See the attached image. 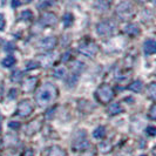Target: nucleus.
<instances>
[{
  "instance_id": "f257e3e1",
  "label": "nucleus",
  "mask_w": 156,
  "mask_h": 156,
  "mask_svg": "<svg viewBox=\"0 0 156 156\" xmlns=\"http://www.w3.org/2000/svg\"><path fill=\"white\" fill-rule=\"evenodd\" d=\"M56 98V89L52 83H45L37 93V102L44 107L49 105Z\"/></svg>"
},
{
  "instance_id": "f03ea898",
  "label": "nucleus",
  "mask_w": 156,
  "mask_h": 156,
  "mask_svg": "<svg viewBox=\"0 0 156 156\" xmlns=\"http://www.w3.org/2000/svg\"><path fill=\"white\" fill-rule=\"evenodd\" d=\"M116 14L123 20L129 19L133 14V5L128 1H123V2L119 4L116 7Z\"/></svg>"
},
{
  "instance_id": "7ed1b4c3",
  "label": "nucleus",
  "mask_w": 156,
  "mask_h": 156,
  "mask_svg": "<svg viewBox=\"0 0 156 156\" xmlns=\"http://www.w3.org/2000/svg\"><path fill=\"white\" fill-rule=\"evenodd\" d=\"M98 34H100L102 37H107V35H110L113 34V32L115 31V23L113 21H102L101 23L98 25Z\"/></svg>"
},
{
  "instance_id": "20e7f679",
  "label": "nucleus",
  "mask_w": 156,
  "mask_h": 156,
  "mask_svg": "<svg viewBox=\"0 0 156 156\" xmlns=\"http://www.w3.org/2000/svg\"><path fill=\"white\" fill-rule=\"evenodd\" d=\"M98 98L103 103H107L114 98V92H113V89L109 86L103 85V86L98 89Z\"/></svg>"
},
{
  "instance_id": "39448f33",
  "label": "nucleus",
  "mask_w": 156,
  "mask_h": 156,
  "mask_svg": "<svg viewBox=\"0 0 156 156\" xmlns=\"http://www.w3.org/2000/svg\"><path fill=\"white\" fill-rule=\"evenodd\" d=\"M79 52L86 56H94L98 53V46L93 42H83L79 46Z\"/></svg>"
},
{
  "instance_id": "423d86ee",
  "label": "nucleus",
  "mask_w": 156,
  "mask_h": 156,
  "mask_svg": "<svg viewBox=\"0 0 156 156\" xmlns=\"http://www.w3.org/2000/svg\"><path fill=\"white\" fill-rule=\"evenodd\" d=\"M32 113V105L30 101H21L19 107H18V114L20 116H28Z\"/></svg>"
},
{
  "instance_id": "0eeeda50",
  "label": "nucleus",
  "mask_w": 156,
  "mask_h": 156,
  "mask_svg": "<svg viewBox=\"0 0 156 156\" xmlns=\"http://www.w3.org/2000/svg\"><path fill=\"white\" fill-rule=\"evenodd\" d=\"M56 45V38L54 37H47V38H44L39 41L38 46L42 49H51Z\"/></svg>"
},
{
  "instance_id": "6e6552de",
  "label": "nucleus",
  "mask_w": 156,
  "mask_h": 156,
  "mask_svg": "<svg viewBox=\"0 0 156 156\" xmlns=\"http://www.w3.org/2000/svg\"><path fill=\"white\" fill-rule=\"evenodd\" d=\"M143 49H144V53L146 54H154L156 51V44L154 40L149 39L147 40L146 42H144V45H143Z\"/></svg>"
},
{
  "instance_id": "1a4fd4ad",
  "label": "nucleus",
  "mask_w": 156,
  "mask_h": 156,
  "mask_svg": "<svg viewBox=\"0 0 156 156\" xmlns=\"http://www.w3.org/2000/svg\"><path fill=\"white\" fill-rule=\"evenodd\" d=\"M41 23L44 25H54L56 23V16L53 13H44L41 16Z\"/></svg>"
},
{
  "instance_id": "9d476101",
  "label": "nucleus",
  "mask_w": 156,
  "mask_h": 156,
  "mask_svg": "<svg viewBox=\"0 0 156 156\" xmlns=\"http://www.w3.org/2000/svg\"><path fill=\"white\" fill-rule=\"evenodd\" d=\"M125 32L127 34H129V35H136V34L140 33V28H139V26L135 25V23H129V25L126 26Z\"/></svg>"
},
{
  "instance_id": "9b49d317",
  "label": "nucleus",
  "mask_w": 156,
  "mask_h": 156,
  "mask_svg": "<svg viewBox=\"0 0 156 156\" xmlns=\"http://www.w3.org/2000/svg\"><path fill=\"white\" fill-rule=\"evenodd\" d=\"M35 83H37V79L35 78L28 79V80L25 81L23 89H25V90H32V89L34 88V86H35Z\"/></svg>"
},
{
  "instance_id": "f8f14e48",
  "label": "nucleus",
  "mask_w": 156,
  "mask_h": 156,
  "mask_svg": "<svg viewBox=\"0 0 156 156\" xmlns=\"http://www.w3.org/2000/svg\"><path fill=\"white\" fill-rule=\"evenodd\" d=\"M128 88L130 90H133V92H141V89H142V82H141L140 80H136V81L132 82Z\"/></svg>"
},
{
  "instance_id": "ddd939ff",
  "label": "nucleus",
  "mask_w": 156,
  "mask_h": 156,
  "mask_svg": "<svg viewBox=\"0 0 156 156\" xmlns=\"http://www.w3.org/2000/svg\"><path fill=\"white\" fill-rule=\"evenodd\" d=\"M105 134H106V129L103 127H98L93 132V136L95 139H99L100 140V139H102L105 136Z\"/></svg>"
},
{
  "instance_id": "4468645a",
  "label": "nucleus",
  "mask_w": 156,
  "mask_h": 156,
  "mask_svg": "<svg viewBox=\"0 0 156 156\" xmlns=\"http://www.w3.org/2000/svg\"><path fill=\"white\" fill-rule=\"evenodd\" d=\"M121 110H122V108H121V106H120L119 103H112V105L109 106L108 112H109L112 115H115V114L121 113Z\"/></svg>"
},
{
  "instance_id": "2eb2a0df",
  "label": "nucleus",
  "mask_w": 156,
  "mask_h": 156,
  "mask_svg": "<svg viewBox=\"0 0 156 156\" xmlns=\"http://www.w3.org/2000/svg\"><path fill=\"white\" fill-rule=\"evenodd\" d=\"M48 156H66L65 155V151L59 147H53L49 151V155Z\"/></svg>"
},
{
  "instance_id": "dca6fc26",
  "label": "nucleus",
  "mask_w": 156,
  "mask_h": 156,
  "mask_svg": "<svg viewBox=\"0 0 156 156\" xmlns=\"http://www.w3.org/2000/svg\"><path fill=\"white\" fill-rule=\"evenodd\" d=\"M1 63H2L4 67H11V66H13V65L16 63V59H14L13 56L9 55V56H6V58L2 60V62Z\"/></svg>"
},
{
  "instance_id": "f3484780",
  "label": "nucleus",
  "mask_w": 156,
  "mask_h": 156,
  "mask_svg": "<svg viewBox=\"0 0 156 156\" xmlns=\"http://www.w3.org/2000/svg\"><path fill=\"white\" fill-rule=\"evenodd\" d=\"M66 75V68L65 67H59L54 70V76L58 79H62Z\"/></svg>"
},
{
  "instance_id": "a211bd4d",
  "label": "nucleus",
  "mask_w": 156,
  "mask_h": 156,
  "mask_svg": "<svg viewBox=\"0 0 156 156\" xmlns=\"http://www.w3.org/2000/svg\"><path fill=\"white\" fill-rule=\"evenodd\" d=\"M85 69V63L81 62V61H75L73 63V70L78 72V73H81L82 70Z\"/></svg>"
},
{
  "instance_id": "6ab92c4d",
  "label": "nucleus",
  "mask_w": 156,
  "mask_h": 156,
  "mask_svg": "<svg viewBox=\"0 0 156 156\" xmlns=\"http://www.w3.org/2000/svg\"><path fill=\"white\" fill-rule=\"evenodd\" d=\"M62 23H63V25H65L66 27L70 26V25H72V23H73V16H72L70 13L65 14V16H63V19H62Z\"/></svg>"
},
{
  "instance_id": "aec40b11",
  "label": "nucleus",
  "mask_w": 156,
  "mask_h": 156,
  "mask_svg": "<svg viewBox=\"0 0 156 156\" xmlns=\"http://www.w3.org/2000/svg\"><path fill=\"white\" fill-rule=\"evenodd\" d=\"M108 2H106V1H98V2H95V7L98 8L99 11H106L107 8H108Z\"/></svg>"
},
{
  "instance_id": "412c9836",
  "label": "nucleus",
  "mask_w": 156,
  "mask_h": 156,
  "mask_svg": "<svg viewBox=\"0 0 156 156\" xmlns=\"http://www.w3.org/2000/svg\"><path fill=\"white\" fill-rule=\"evenodd\" d=\"M88 146H89L88 141H86V140L81 141L80 140L75 143V149H78V150H80V149H85V148H88Z\"/></svg>"
},
{
  "instance_id": "4be33fe9",
  "label": "nucleus",
  "mask_w": 156,
  "mask_h": 156,
  "mask_svg": "<svg viewBox=\"0 0 156 156\" xmlns=\"http://www.w3.org/2000/svg\"><path fill=\"white\" fill-rule=\"evenodd\" d=\"M20 18H21L23 20H30V19L32 18V12L31 11H28V9H25V11L21 12Z\"/></svg>"
},
{
  "instance_id": "5701e85b",
  "label": "nucleus",
  "mask_w": 156,
  "mask_h": 156,
  "mask_svg": "<svg viewBox=\"0 0 156 156\" xmlns=\"http://www.w3.org/2000/svg\"><path fill=\"white\" fill-rule=\"evenodd\" d=\"M148 93H149V96L151 98V99H154L155 98V83H151L148 88Z\"/></svg>"
},
{
  "instance_id": "b1692460",
  "label": "nucleus",
  "mask_w": 156,
  "mask_h": 156,
  "mask_svg": "<svg viewBox=\"0 0 156 156\" xmlns=\"http://www.w3.org/2000/svg\"><path fill=\"white\" fill-rule=\"evenodd\" d=\"M6 25V20H5V16L2 13H0V31H4Z\"/></svg>"
},
{
  "instance_id": "393cba45",
  "label": "nucleus",
  "mask_w": 156,
  "mask_h": 156,
  "mask_svg": "<svg viewBox=\"0 0 156 156\" xmlns=\"http://www.w3.org/2000/svg\"><path fill=\"white\" fill-rule=\"evenodd\" d=\"M8 126H9L11 128L16 129V128H19V127H20V123H19V122H14V121H11V122L8 123Z\"/></svg>"
},
{
  "instance_id": "a878e982",
  "label": "nucleus",
  "mask_w": 156,
  "mask_h": 156,
  "mask_svg": "<svg viewBox=\"0 0 156 156\" xmlns=\"http://www.w3.org/2000/svg\"><path fill=\"white\" fill-rule=\"evenodd\" d=\"M21 156H34V153H33V150H32V149H27V150H25V151H23Z\"/></svg>"
},
{
  "instance_id": "bb28decb",
  "label": "nucleus",
  "mask_w": 156,
  "mask_h": 156,
  "mask_svg": "<svg viewBox=\"0 0 156 156\" xmlns=\"http://www.w3.org/2000/svg\"><path fill=\"white\" fill-rule=\"evenodd\" d=\"M155 128L154 127H148L147 128V133L149 134V135H155Z\"/></svg>"
},
{
  "instance_id": "cd10ccee",
  "label": "nucleus",
  "mask_w": 156,
  "mask_h": 156,
  "mask_svg": "<svg viewBox=\"0 0 156 156\" xmlns=\"http://www.w3.org/2000/svg\"><path fill=\"white\" fill-rule=\"evenodd\" d=\"M155 109H156V107H155V105H154V106L151 107V109H150V117H151V119H155L156 117Z\"/></svg>"
},
{
  "instance_id": "c85d7f7f",
  "label": "nucleus",
  "mask_w": 156,
  "mask_h": 156,
  "mask_svg": "<svg viewBox=\"0 0 156 156\" xmlns=\"http://www.w3.org/2000/svg\"><path fill=\"white\" fill-rule=\"evenodd\" d=\"M38 67V65L35 62H30L28 63V66L26 67V69H33V68H37Z\"/></svg>"
},
{
  "instance_id": "c756f323",
  "label": "nucleus",
  "mask_w": 156,
  "mask_h": 156,
  "mask_svg": "<svg viewBox=\"0 0 156 156\" xmlns=\"http://www.w3.org/2000/svg\"><path fill=\"white\" fill-rule=\"evenodd\" d=\"M13 75H14V76H13V80H16V81H18L19 79L21 78V75H20V72H16V73H14Z\"/></svg>"
},
{
  "instance_id": "7c9ffc66",
  "label": "nucleus",
  "mask_w": 156,
  "mask_h": 156,
  "mask_svg": "<svg viewBox=\"0 0 156 156\" xmlns=\"http://www.w3.org/2000/svg\"><path fill=\"white\" fill-rule=\"evenodd\" d=\"M69 53H68V52H67V53H65V54H63V58H62V61H67V60H68V59H69Z\"/></svg>"
},
{
  "instance_id": "2f4dec72",
  "label": "nucleus",
  "mask_w": 156,
  "mask_h": 156,
  "mask_svg": "<svg viewBox=\"0 0 156 156\" xmlns=\"http://www.w3.org/2000/svg\"><path fill=\"white\" fill-rule=\"evenodd\" d=\"M47 5H51V2H41L39 5V7H45V6H47Z\"/></svg>"
}]
</instances>
